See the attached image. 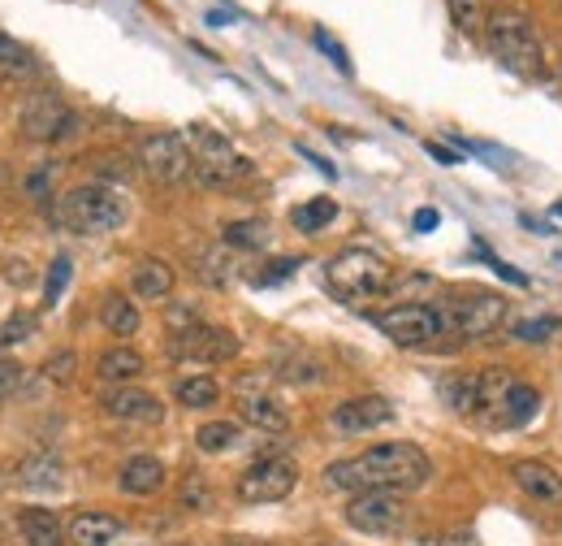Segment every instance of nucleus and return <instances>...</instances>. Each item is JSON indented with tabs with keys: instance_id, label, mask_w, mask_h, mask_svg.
Instances as JSON below:
<instances>
[{
	"instance_id": "nucleus-33",
	"label": "nucleus",
	"mask_w": 562,
	"mask_h": 546,
	"mask_svg": "<svg viewBox=\"0 0 562 546\" xmlns=\"http://www.w3.org/2000/svg\"><path fill=\"white\" fill-rule=\"evenodd\" d=\"M0 74H9V78L35 74V56H30L17 39H9V35H0Z\"/></svg>"
},
{
	"instance_id": "nucleus-45",
	"label": "nucleus",
	"mask_w": 562,
	"mask_h": 546,
	"mask_svg": "<svg viewBox=\"0 0 562 546\" xmlns=\"http://www.w3.org/2000/svg\"><path fill=\"white\" fill-rule=\"evenodd\" d=\"M481 256H485V261H489V265H494V269H498V274H502L507 282H515V287H528V274H520L515 265H507V261H494V256H489L485 247H481Z\"/></svg>"
},
{
	"instance_id": "nucleus-16",
	"label": "nucleus",
	"mask_w": 562,
	"mask_h": 546,
	"mask_svg": "<svg viewBox=\"0 0 562 546\" xmlns=\"http://www.w3.org/2000/svg\"><path fill=\"white\" fill-rule=\"evenodd\" d=\"M269 373L281 378V382H290V386H311V382H320V378H324V360H320L316 352H307V347L290 343V347H278V352H273Z\"/></svg>"
},
{
	"instance_id": "nucleus-2",
	"label": "nucleus",
	"mask_w": 562,
	"mask_h": 546,
	"mask_svg": "<svg viewBox=\"0 0 562 546\" xmlns=\"http://www.w3.org/2000/svg\"><path fill=\"white\" fill-rule=\"evenodd\" d=\"M324 287L342 300V304H368L376 295H385L394 287V269L381 252L372 247H346L324 265Z\"/></svg>"
},
{
	"instance_id": "nucleus-30",
	"label": "nucleus",
	"mask_w": 562,
	"mask_h": 546,
	"mask_svg": "<svg viewBox=\"0 0 562 546\" xmlns=\"http://www.w3.org/2000/svg\"><path fill=\"white\" fill-rule=\"evenodd\" d=\"M243 443V426L239 421H204L195 430V447L208 452V456H221V452H234Z\"/></svg>"
},
{
	"instance_id": "nucleus-8",
	"label": "nucleus",
	"mask_w": 562,
	"mask_h": 546,
	"mask_svg": "<svg viewBox=\"0 0 562 546\" xmlns=\"http://www.w3.org/2000/svg\"><path fill=\"white\" fill-rule=\"evenodd\" d=\"M139 169L161 182V187H178L187 178H195V156H191V143L187 135H174V130H156L139 143Z\"/></svg>"
},
{
	"instance_id": "nucleus-25",
	"label": "nucleus",
	"mask_w": 562,
	"mask_h": 546,
	"mask_svg": "<svg viewBox=\"0 0 562 546\" xmlns=\"http://www.w3.org/2000/svg\"><path fill=\"white\" fill-rule=\"evenodd\" d=\"M511 386H515V373H511V369H502V365L481 369V412H476L481 426H494V417H498V408L507 404Z\"/></svg>"
},
{
	"instance_id": "nucleus-42",
	"label": "nucleus",
	"mask_w": 562,
	"mask_h": 546,
	"mask_svg": "<svg viewBox=\"0 0 562 546\" xmlns=\"http://www.w3.org/2000/svg\"><path fill=\"white\" fill-rule=\"evenodd\" d=\"M22 378H26V369L17 360H0V399H9L22 386Z\"/></svg>"
},
{
	"instance_id": "nucleus-51",
	"label": "nucleus",
	"mask_w": 562,
	"mask_h": 546,
	"mask_svg": "<svg viewBox=\"0 0 562 546\" xmlns=\"http://www.w3.org/2000/svg\"><path fill=\"white\" fill-rule=\"evenodd\" d=\"M324 546H337V543H324Z\"/></svg>"
},
{
	"instance_id": "nucleus-32",
	"label": "nucleus",
	"mask_w": 562,
	"mask_h": 546,
	"mask_svg": "<svg viewBox=\"0 0 562 546\" xmlns=\"http://www.w3.org/2000/svg\"><path fill=\"white\" fill-rule=\"evenodd\" d=\"M333 217H337V204L320 195V200H307V204H298L290 221H294V226H298L303 234H316V230H324V226H329Z\"/></svg>"
},
{
	"instance_id": "nucleus-46",
	"label": "nucleus",
	"mask_w": 562,
	"mask_h": 546,
	"mask_svg": "<svg viewBox=\"0 0 562 546\" xmlns=\"http://www.w3.org/2000/svg\"><path fill=\"white\" fill-rule=\"evenodd\" d=\"M411 226H416L420 234H429V230H437V226H442V213H437V208H420V213L411 217Z\"/></svg>"
},
{
	"instance_id": "nucleus-39",
	"label": "nucleus",
	"mask_w": 562,
	"mask_h": 546,
	"mask_svg": "<svg viewBox=\"0 0 562 546\" xmlns=\"http://www.w3.org/2000/svg\"><path fill=\"white\" fill-rule=\"evenodd\" d=\"M74 365H78V360H74V352H56V356L43 365V378H52V382H61V386H65V382L74 378Z\"/></svg>"
},
{
	"instance_id": "nucleus-26",
	"label": "nucleus",
	"mask_w": 562,
	"mask_h": 546,
	"mask_svg": "<svg viewBox=\"0 0 562 546\" xmlns=\"http://www.w3.org/2000/svg\"><path fill=\"white\" fill-rule=\"evenodd\" d=\"M537 408H541V395H537L528 382H515V386H511V395H507V404L498 408V417H494V426H489V430H520V426H528V421L537 417Z\"/></svg>"
},
{
	"instance_id": "nucleus-4",
	"label": "nucleus",
	"mask_w": 562,
	"mask_h": 546,
	"mask_svg": "<svg viewBox=\"0 0 562 546\" xmlns=\"http://www.w3.org/2000/svg\"><path fill=\"white\" fill-rule=\"evenodd\" d=\"M481 39H485V48L507 69H515V74H546V48H541V35H537L528 13H515V9L489 13Z\"/></svg>"
},
{
	"instance_id": "nucleus-41",
	"label": "nucleus",
	"mask_w": 562,
	"mask_h": 546,
	"mask_svg": "<svg viewBox=\"0 0 562 546\" xmlns=\"http://www.w3.org/2000/svg\"><path fill=\"white\" fill-rule=\"evenodd\" d=\"M294 269H298V261H294V256H281V261H273L265 274H256V287H273V282H285Z\"/></svg>"
},
{
	"instance_id": "nucleus-21",
	"label": "nucleus",
	"mask_w": 562,
	"mask_h": 546,
	"mask_svg": "<svg viewBox=\"0 0 562 546\" xmlns=\"http://www.w3.org/2000/svg\"><path fill=\"white\" fill-rule=\"evenodd\" d=\"M437 391H442L450 412H459V417H476L481 412V369H455V373L442 378Z\"/></svg>"
},
{
	"instance_id": "nucleus-7",
	"label": "nucleus",
	"mask_w": 562,
	"mask_h": 546,
	"mask_svg": "<svg viewBox=\"0 0 562 546\" xmlns=\"http://www.w3.org/2000/svg\"><path fill=\"white\" fill-rule=\"evenodd\" d=\"M376 330H381L394 347H407V352L437 347V343L446 339L442 308H437V304H424V300H403V304L376 313Z\"/></svg>"
},
{
	"instance_id": "nucleus-38",
	"label": "nucleus",
	"mask_w": 562,
	"mask_h": 546,
	"mask_svg": "<svg viewBox=\"0 0 562 546\" xmlns=\"http://www.w3.org/2000/svg\"><path fill=\"white\" fill-rule=\"evenodd\" d=\"M311 39H316V48H320V52H329V61H333L342 74H350V56H346V48H342V43H337L329 30H316Z\"/></svg>"
},
{
	"instance_id": "nucleus-36",
	"label": "nucleus",
	"mask_w": 562,
	"mask_h": 546,
	"mask_svg": "<svg viewBox=\"0 0 562 546\" xmlns=\"http://www.w3.org/2000/svg\"><path fill=\"white\" fill-rule=\"evenodd\" d=\"M559 330H562V317H537V321H520L515 326V339H524V343H550Z\"/></svg>"
},
{
	"instance_id": "nucleus-24",
	"label": "nucleus",
	"mask_w": 562,
	"mask_h": 546,
	"mask_svg": "<svg viewBox=\"0 0 562 546\" xmlns=\"http://www.w3.org/2000/svg\"><path fill=\"white\" fill-rule=\"evenodd\" d=\"M13 482L26 486V491H56V486L65 482V465H61V456L39 452V456H26V460L17 465Z\"/></svg>"
},
{
	"instance_id": "nucleus-19",
	"label": "nucleus",
	"mask_w": 562,
	"mask_h": 546,
	"mask_svg": "<svg viewBox=\"0 0 562 546\" xmlns=\"http://www.w3.org/2000/svg\"><path fill=\"white\" fill-rule=\"evenodd\" d=\"M165 486V465L156 456H130L122 469H117V491L122 495H135V499H148Z\"/></svg>"
},
{
	"instance_id": "nucleus-43",
	"label": "nucleus",
	"mask_w": 562,
	"mask_h": 546,
	"mask_svg": "<svg viewBox=\"0 0 562 546\" xmlns=\"http://www.w3.org/2000/svg\"><path fill=\"white\" fill-rule=\"evenodd\" d=\"M182 504H187V508H208V486H204V478H200V473H191V478H187V486H182Z\"/></svg>"
},
{
	"instance_id": "nucleus-13",
	"label": "nucleus",
	"mask_w": 562,
	"mask_h": 546,
	"mask_svg": "<svg viewBox=\"0 0 562 546\" xmlns=\"http://www.w3.org/2000/svg\"><path fill=\"white\" fill-rule=\"evenodd\" d=\"M234 399H239V417L265 434H281L290 426V412L281 408V399L269 391V378L265 373H243L234 382Z\"/></svg>"
},
{
	"instance_id": "nucleus-44",
	"label": "nucleus",
	"mask_w": 562,
	"mask_h": 546,
	"mask_svg": "<svg viewBox=\"0 0 562 546\" xmlns=\"http://www.w3.org/2000/svg\"><path fill=\"white\" fill-rule=\"evenodd\" d=\"M424 152H429L437 165H459V161H463L455 148H446V143H437V139H429V143H424Z\"/></svg>"
},
{
	"instance_id": "nucleus-28",
	"label": "nucleus",
	"mask_w": 562,
	"mask_h": 546,
	"mask_svg": "<svg viewBox=\"0 0 562 546\" xmlns=\"http://www.w3.org/2000/svg\"><path fill=\"white\" fill-rule=\"evenodd\" d=\"M100 326L108 330V334H117V339H130L135 330H139V308L126 300V295H104V304H100Z\"/></svg>"
},
{
	"instance_id": "nucleus-35",
	"label": "nucleus",
	"mask_w": 562,
	"mask_h": 546,
	"mask_svg": "<svg viewBox=\"0 0 562 546\" xmlns=\"http://www.w3.org/2000/svg\"><path fill=\"white\" fill-rule=\"evenodd\" d=\"M69 287V256H56L48 265V278H43V308H56V300L65 295Z\"/></svg>"
},
{
	"instance_id": "nucleus-37",
	"label": "nucleus",
	"mask_w": 562,
	"mask_h": 546,
	"mask_svg": "<svg viewBox=\"0 0 562 546\" xmlns=\"http://www.w3.org/2000/svg\"><path fill=\"white\" fill-rule=\"evenodd\" d=\"M165 321H169V334H182V330H195V326H204L200 308H195V304H182V300H174V304L165 308Z\"/></svg>"
},
{
	"instance_id": "nucleus-49",
	"label": "nucleus",
	"mask_w": 562,
	"mask_h": 546,
	"mask_svg": "<svg viewBox=\"0 0 562 546\" xmlns=\"http://www.w3.org/2000/svg\"><path fill=\"white\" fill-rule=\"evenodd\" d=\"M208 22H213V26H226V22H230V13H221V9H213V13H208Z\"/></svg>"
},
{
	"instance_id": "nucleus-12",
	"label": "nucleus",
	"mask_w": 562,
	"mask_h": 546,
	"mask_svg": "<svg viewBox=\"0 0 562 546\" xmlns=\"http://www.w3.org/2000/svg\"><path fill=\"white\" fill-rule=\"evenodd\" d=\"M239 334L234 330H221V326H195V330H182L169 339V360L178 365H226L239 356Z\"/></svg>"
},
{
	"instance_id": "nucleus-6",
	"label": "nucleus",
	"mask_w": 562,
	"mask_h": 546,
	"mask_svg": "<svg viewBox=\"0 0 562 546\" xmlns=\"http://www.w3.org/2000/svg\"><path fill=\"white\" fill-rule=\"evenodd\" d=\"M187 143H191V156H195V182H204L213 191H226V187H234V182H243L252 174V161L221 130L191 126Z\"/></svg>"
},
{
	"instance_id": "nucleus-15",
	"label": "nucleus",
	"mask_w": 562,
	"mask_h": 546,
	"mask_svg": "<svg viewBox=\"0 0 562 546\" xmlns=\"http://www.w3.org/2000/svg\"><path fill=\"white\" fill-rule=\"evenodd\" d=\"M333 430L337 434H368V430H381L394 421V404L381 399V395H359V399H346L333 408Z\"/></svg>"
},
{
	"instance_id": "nucleus-1",
	"label": "nucleus",
	"mask_w": 562,
	"mask_h": 546,
	"mask_svg": "<svg viewBox=\"0 0 562 546\" xmlns=\"http://www.w3.org/2000/svg\"><path fill=\"white\" fill-rule=\"evenodd\" d=\"M433 478V460L416 447V443H376L350 460H333L324 469V486L333 491H350V495H368V491H420Z\"/></svg>"
},
{
	"instance_id": "nucleus-29",
	"label": "nucleus",
	"mask_w": 562,
	"mask_h": 546,
	"mask_svg": "<svg viewBox=\"0 0 562 546\" xmlns=\"http://www.w3.org/2000/svg\"><path fill=\"white\" fill-rule=\"evenodd\" d=\"M174 399H178L182 408H213V404L221 399V386H217V378H208V373H187V378H178Z\"/></svg>"
},
{
	"instance_id": "nucleus-34",
	"label": "nucleus",
	"mask_w": 562,
	"mask_h": 546,
	"mask_svg": "<svg viewBox=\"0 0 562 546\" xmlns=\"http://www.w3.org/2000/svg\"><path fill=\"white\" fill-rule=\"evenodd\" d=\"M450 13H455V26H459L463 35H485L489 13H485L481 0H450Z\"/></svg>"
},
{
	"instance_id": "nucleus-5",
	"label": "nucleus",
	"mask_w": 562,
	"mask_h": 546,
	"mask_svg": "<svg viewBox=\"0 0 562 546\" xmlns=\"http://www.w3.org/2000/svg\"><path fill=\"white\" fill-rule=\"evenodd\" d=\"M437 308H442V321H446V339H463V343L489 339L507 321V300L498 291H481V287L450 291Z\"/></svg>"
},
{
	"instance_id": "nucleus-22",
	"label": "nucleus",
	"mask_w": 562,
	"mask_h": 546,
	"mask_svg": "<svg viewBox=\"0 0 562 546\" xmlns=\"http://www.w3.org/2000/svg\"><path fill=\"white\" fill-rule=\"evenodd\" d=\"M174 265L161 261V256H143L135 269H130V287L139 300H169L174 295Z\"/></svg>"
},
{
	"instance_id": "nucleus-27",
	"label": "nucleus",
	"mask_w": 562,
	"mask_h": 546,
	"mask_svg": "<svg viewBox=\"0 0 562 546\" xmlns=\"http://www.w3.org/2000/svg\"><path fill=\"white\" fill-rule=\"evenodd\" d=\"M143 369H148V365H143V356H139L135 347H108V352L95 360V373H100V382H108V386H130Z\"/></svg>"
},
{
	"instance_id": "nucleus-14",
	"label": "nucleus",
	"mask_w": 562,
	"mask_h": 546,
	"mask_svg": "<svg viewBox=\"0 0 562 546\" xmlns=\"http://www.w3.org/2000/svg\"><path fill=\"white\" fill-rule=\"evenodd\" d=\"M100 408L113 421H130V426H161L165 421V404L152 391H139V386H113V391H104Z\"/></svg>"
},
{
	"instance_id": "nucleus-50",
	"label": "nucleus",
	"mask_w": 562,
	"mask_h": 546,
	"mask_svg": "<svg viewBox=\"0 0 562 546\" xmlns=\"http://www.w3.org/2000/svg\"><path fill=\"white\" fill-rule=\"evenodd\" d=\"M559 217H562V204H559Z\"/></svg>"
},
{
	"instance_id": "nucleus-9",
	"label": "nucleus",
	"mask_w": 562,
	"mask_h": 546,
	"mask_svg": "<svg viewBox=\"0 0 562 546\" xmlns=\"http://www.w3.org/2000/svg\"><path fill=\"white\" fill-rule=\"evenodd\" d=\"M411 521V508L403 495L394 491H368V495H355L346 504V525L368 534V538H389V534H403Z\"/></svg>"
},
{
	"instance_id": "nucleus-11",
	"label": "nucleus",
	"mask_w": 562,
	"mask_h": 546,
	"mask_svg": "<svg viewBox=\"0 0 562 546\" xmlns=\"http://www.w3.org/2000/svg\"><path fill=\"white\" fill-rule=\"evenodd\" d=\"M294 486H298V465L285 460V456H265V460H256L252 469L239 473L234 495L243 504H281Z\"/></svg>"
},
{
	"instance_id": "nucleus-31",
	"label": "nucleus",
	"mask_w": 562,
	"mask_h": 546,
	"mask_svg": "<svg viewBox=\"0 0 562 546\" xmlns=\"http://www.w3.org/2000/svg\"><path fill=\"white\" fill-rule=\"evenodd\" d=\"M221 243H226V247L256 252V247H265V243H269V226H265V221H256V217H247V221H226Z\"/></svg>"
},
{
	"instance_id": "nucleus-48",
	"label": "nucleus",
	"mask_w": 562,
	"mask_h": 546,
	"mask_svg": "<svg viewBox=\"0 0 562 546\" xmlns=\"http://www.w3.org/2000/svg\"><path fill=\"white\" fill-rule=\"evenodd\" d=\"M433 546H481V543H476L472 534H463V530H459V534H442V538H433Z\"/></svg>"
},
{
	"instance_id": "nucleus-40",
	"label": "nucleus",
	"mask_w": 562,
	"mask_h": 546,
	"mask_svg": "<svg viewBox=\"0 0 562 546\" xmlns=\"http://www.w3.org/2000/svg\"><path fill=\"white\" fill-rule=\"evenodd\" d=\"M48 187H52V165H35L26 174V195L30 200H48Z\"/></svg>"
},
{
	"instance_id": "nucleus-3",
	"label": "nucleus",
	"mask_w": 562,
	"mask_h": 546,
	"mask_svg": "<svg viewBox=\"0 0 562 546\" xmlns=\"http://www.w3.org/2000/svg\"><path fill=\"white\" fill-rule=\"evenodd\" d=\"M52 221L69 234H108L126 221V200L104 182H82L52 204Z\"/></svg>"
},
{
	"instance_id": "nucleus-47",
	"label": "nucleus",
	"mask_w": 562,
	"mask_h": 546,
	"mask_svg": "<svg viewBox=\"0 0 562 546\" xmlns=\"http://www.w3.org/2000/svg\"><path fill=\"white\" fill-rule=\"evenodd\" d=\"M298 156H307V161H311V165H316V169H320V174H324V178H337V169H333V165H329V161H324V156H316V152H311V148H303V143H298Z\"/></svg>"
},
{
	"instance_id": "nucleus-20",
	"label": "nucleus",
	"mask_w": 562,
	"mask_h": 546,
	"mask_svg": "<svg viewBox=\"0 0 562 546\" xmlns=\"http://www.w3.org/2000/svg\"><path fill=\"white\" fill-rule=\"evenodd\" d=\"M126 538V525L108 512H78L69 521V543L74 546H117Z\"/></svg>"
},
{
	"instance_id": "nucleus-10",
	"label": "nucleus",
	"mask_w": 562,
	"mask_h": 546,
	"mask_svg": "<svg viewBox=\"0 0 562 546\" xmlns=\"http://www.w3.org/2000/svg\"><path fill=\"white\" fill-rule=\"evenodd\" d=\"M78 130V113L56 91H30L22 104V135L35 143H61Z\"/></svg>"
},
{
	"instance_id": "nucleus-23",
	"label": "nucleus",
	"mask_w": 562,
	"mask_h": 546,
	"mask_svg": "<svg viewBox=\"0 0 562 546\" xmlns=\"http://www.w3.org/2000/svg\"><path fill=\"white\" fill-rule=\"evenodd\" d=\"M17 530H22V543L26 546H65V538H69V530L48 508H22L17 512Z\"/></svg>"
},
{
	"instance_id": "nucleus-17",
	"label": "nucleus",
	"mask_w": 562,
	"mask_h": 546,
	"mask_svg": "<svg viewBox=\"0 0 562 546\" xmlns=\"http://www.w3.org/2000/svg\"><path fill=\"white\" fill-rule=\"evenodd\" d=\"M511 482L528 499H537V504H559L562 499V473L550 469V465H541V460H515L511 465Z\"/></svg>"
},
{
	"instance_id": "nucleus-18",
	"label": "nucleus",
	"mask_w": 562,
	"mask_h": 546,
	"mask_svg": "<svg viewBox=\"0 0 562 546\" xmlns=\"http://www.w3.org/2000/svg\"><path fill=\"white\" fill-rule=\"evenodd\" d=\"M239 265H234V256L221 247V243H200V247H191V274L204 282V287H213V291H221V287H230L239 274H234Z\"/></svg>"
}]
</instances>
